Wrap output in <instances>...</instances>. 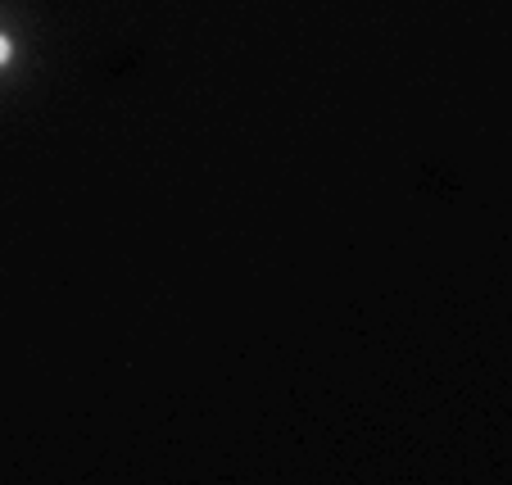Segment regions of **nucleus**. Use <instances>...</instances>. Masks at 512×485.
Instances as JSON below:
<instances>
[{
    "label": "nucleus",
    "instance_id": "nucleus-1",
    "mask_svg": "<svg viewBox=\"0 0 512 485\" xmlns=\"http://www.w3.org/2000/svg\"><path fill=\"white\" fill-rule=\"evenodd\" d=\"M5 59H10V41L0 37V64H5Z\"/></svg>",
    "mask_w": 512,
    "mask_h": 485
}]
</instances>
